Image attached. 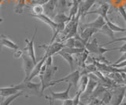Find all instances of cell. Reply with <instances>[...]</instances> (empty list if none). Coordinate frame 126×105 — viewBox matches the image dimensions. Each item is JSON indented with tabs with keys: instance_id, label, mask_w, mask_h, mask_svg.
<instances>
[{
	"instance_id": "1",
	"label": "cell",
	"mask_w": 126,
	"mask_h": 105,
	"mask_svg": "<svg viewBox=\"0 0 126 105\" xmlns=\"http://www.w3.org/2000/svg\"><path fill=\"white\" fill-rule=\"evenodd\" d=\"M58 67L57 66H50V67H47V69L45 72L42 74V75H39V79H40V82H41V92L43 93L44 90L47 88H50L51 86L54 85L53 84V79L56 71H58Z\"/></svg>"
},
{
	"instance_id": "2",
	"label": "cell",
	"mask_w": 126,
	"mask_h": 105,
	"mask_svg": "<svg viewBox=\"0 0 126 105\" xmlns=\"http://www.w3.org/2000/svg\"><path fill=\"white\" fill-rule=\"evenodd\" d=\"M21 91L24 92V94H25V96H42L41 92V82L35 83L32 82V81L22 82L19 84Z\"/></svg>"
},
{
	"instance_id": "3",
	"label": "cell",
	"mask_w": 126,
	"mask_h": 105,
	"mask_svg": "<svg viewBox=\"0 0 126 105\" xmlns=\"http://www.w3.org/2000/svg\"><path fill=\"white\" fill-rule=\"evenodd\" d=\"M126 92V86L125 85H117V86L113 87L111 90V105H121L125 99V94Z\"/></svg>"
},
{
	"instance_id": "4",
	"label": "cell",
	"mask_w": 126,
	"mask_h": 105,
	"mask_svg": "<svg viewBox=\"0 0 126 105\" xmlns=\"http://www.w3.org/2000/svg\"><path fill=\"white\" fill-rule=\"evenodd\" d=\"M85 49L88 50L89 53H94L98 56H102L104 53L110 52V51H113V48L112 49H106L102 46H99L97 42V39L95 38H93L92 41H88L85 45Z\"/></svg>"
},
{
	"instance_id": "5",
	"label": "cell",
	"mask_w": 126,
	"mask_h": 105,
	"mask_svg": "<svg viewBox=\"0 0 126 105\" xmlns=\"http://www.w3.org/2000/svg\"><path fill=\"white\" fill-rule=\"evenodd\" d=\"M80 78V72L79 70H76V71H73L69 75L62 78V79H58V80H53L52 82L54 85H56L57 83H59V82H67L68 84L69 83L72 84L74 87L77 88Z\"/></svg>"
},
{
	"instance_id": "6",
	"label": "cell",
	"mask_w": 126,
	"mask_h": 105,
	"mask_svg": "<svg viewBox=\"0 0 126 105\" xmlns=\"http://www.w3.org/2000/svg\"><path fill=\"white\" fill-rule=\"evenodd\" d=\"M39 48H43L45 49V54L44 55L48 57H52L54 54H57L59 51L64 48V44L60 42H53V43H50L49 45H41L39 46Z\"/></svg>"
},
{
	"instance_id": "7",
	"label": "cell",
	"mask_w": 126,
	"mask_h": 105,
	"mask_svg": "<svg viewBox=\"0 0 126 105\" xmlns=\"http://www.w3.org/2000/svg\"><path fill=\"white\" fill-rule=\"evenodd\" d=\"M21 57L23 60L24 71H25V79H24L23 82H25L29 78L31 73L32 71V70L36 63H35V62L32 59L27 53H23Z\"/></svg>"
},
{
	"instance_id": "8",
	"label": "cell",
	"mask_w": 126,
	"mask_h": 105,
	"mask_svg": "<svg viewBox=\"0 0 126 105\" xmlns=\"http://www.w3.org/2000/svg\"><path fill=\"white\" fill-rule=\"evenodd\" d=\"M37 30H38L37 28L35 29L34 34L30 40H29L28 38H25V41L26 42V47L24 49V50L26 51L28 55H29L35 63H37V61H36V57H35V49H34V41L37 34Z\"/></svg>"
},
{
	"instance_id": "9",
	"label": "cell",
	"mask_w": 126,
	"mask_h": 105,
	"mask_svg": "<svg viewBox=\"0 0 126 105\" xmlns=\"http://www.w3.org/2000/svg\"><path fill=\"white\" fill-rule=\"evenodd\" d=\"M73 86L72 84L69 83L68 84V87L65 89V90L62 91V92H59V93H55L52 90H50V94H51V97L50 98L53 100H62L64 101L67 99H69V91L71 89V87Z\"/></svg>"
},
{
	"instance_id": "10",
	"label": "cell",
	"mask_w": 126,
	"mask_h": 105,
	"mask_svg": "<svg viewBox=\"0 0 126 105\" xmlns=\"http://www.w3.org/2000/svg\"><path fill=\"white\" fill-rule=\"evenodd\" d=\"M20 91H21V88H20L19 84L9 87H0V96L3 97V98H7Z\"/></svg>"
},
{
	"instance_id": "11",
	"label": "cell",
	"mask_w": 126,
	"mask_h": 105,
	"mask_svg": "<svg viewBox=\"0 0 126 105\" xmlns=\"http://www.w3.org/2000/svg\"><path fill=\"white\" fill-rule=\"evenodd\" d=\"M31 17H32L33 18H36L38 20L41 21L42 22H43L44 24H46L47 25H48L50 28H51V30L53 31V32L54 33L57 30V27H58V24H56L52 19H51L50 17L47 16L46 14H40V15H32L30 14Z\"/></svg>"
},
{
	"instance_id": "12",
	"label": "cell",
	"mask_w": 126,
	"mask_h": 105,
	"mask_svg": "<svg viewBox=\"0 0 126 105\" xmlns=\"http://www.w3.org/2000/svg\"><path fill=\"white\" fill-rule=\"evenodd\" d=\"M110 8V6L107 4V3H102V4L100 5V6L98 8L92 10V11H88V12L85 13L83 16H86V15L88 14H97L98 16H101L104 18V20L106 18H107V13Z\"/></svg>"
},
{
	"instance_id": "13",
	"label": "cell",
	"mask_w": 126,
	"mask_h": 105,
	"mask_svg": "<svg viewBox=\"0 0 126 105\" xmlns=\"http://www.w3.org/2000/svg\"><path fill=\"white\" fill-rule=\"evenodd\" d=\"M58 0H49L48 2L43 5L44 13L48 17H54V12L56 11V6Z\"/></svg>"
},
{
	"instance_id": "14",
	"label": "cell",
	"mask_w": 126,
	"mask_h": 105,
	"mask_svg": "<svg viewBox=\"0 0 126 105\" xmlns=\"http://www.w3.org/2000/svg\"><path fill=\"white\" fill-rule=\"evenodd\" d=\"M106 24V21L104 20V18L101 16H98L97 18L94 21L86 23V24H83V28H96L98 30L101 29L102 27Z\"/></svg>"
},
{
	"instance_id": "15",
	"label": "cell",
	"mask_w": 126,
	"mask_h": 105,
	"mask_svg": "<svg viewBox=\"0 0 126 105\" xmlns=\"http://www.w3.org/2000/svg\"><path fill=\"white\" fill-rule=\"evenodd\" d=\"M46 58L47 57L44 55L43 56L40 60H39V62H37L36 64H35V67L32 70V71L31 75L29 76V78L28 79L27 81H32L34 78H35L36 76H39V73H40V71H41V68H42V66L43 65V64L45 63V60H46ZM25 81V82H27Z\"/></svg>"
},
{
	"instance_id": "16",
	"label": "cell",
	"mask_w": 126,
	"mask_h": 105,
	"mask_svg": "<svg viewBox=\"0 0 126 105\" xmlns=\"http://www.w3.org/2000/svg\"><path fill=\"white\" fill-rule=\"evenodd\" d=\"M98 32V30L94 28H85L80 34V37L82 38L85 43L90 41V38L93 36L94 34Z\"/></svg>"
},
{
	"instance_id": "17",
	"label": "cell",
	"mask_w": 126,
	"mask_h": 105,
	"mask_svg": "<svg viewBox=\"0 0 126 105\" xmlns=\"http://www.w3.org/2000/svg\"><path fill=\"white\" fill-rule=\"evenodd\" d=\"M1 45L2 46H5L8 49L14 50V51L19 49V46L17 43H15L14 42L10 40L9 38L3 35H1Z\"/></svg>"
},
{
	"instance_id": "18",
	"label": "cell",
	"mask_w": 126,
	"mask_h": 105,
	"mask_svg": "<svg viewBox=\"0 0 126 105\" xmlns=\"http://www.w3.org/2000/svg\"><path fill=\"white\" fill-rule=\"evenodd\" d=\"M57 54L58 55H60L63 59H64L67 63H68L70 66L71 68V70H72V71H73V67H74V63H75V60H74V57H73V55H71V54L68 53H65L64 51H59Z\"/></svg>"
},
{
	"instance_id": "19",
	"label": "cell",
	"mask_w": 126,
	"mask_h": 105,
	"mask_svg": "<svg viewBox=\"0 0 126 105\" xmlns=\"http://www.w3.org/2000/svg\"><path fill=\"white\" fill-rule=\"evenodd\" d=\"M96 0H86L81 5L79 6V11L81 13V16H83L85 13L88 12L90 9L92 8V6L94 5V3L95 2Z\"/></svg>"
},
{
	"instance_id": "20",
	"label": "cell",
	"mask_w": 126,
	"mask_h": 105,
	"mask_svg": "<svg viewBox=\"0 0 126 105\" xmlns=\"http://www.w3.org/2000/svg\"><path fill=\"white\" fill-rule=\"evenodd\" d=\"M89 81V76L88 75H80V80H79L78 82V91L81 92L82 93L85 91L87 85H88Z\"/></svg>"
},
{
	"instance_id": "21",
	"label": "cell",
	"mask_w": 126,
	"mask_h": 105,
	"mask_svg": "<svg viewBox=\"0 0 126 105\" xmlns=\"http://www.w3.org/2000/svg\"><path fill=\"white\" fill-rule=\"evenodd\" d=\"M71 18L69 16H66L65 13H56L53 17V21L56 24H66Z\"/></svg>"
},
{
	"instance_id": "22",
	"label": "cell",
	"mask_w": 126,
	"mask_h": 105,
	"mask_svg": "<svg viewBox=\"0 0 126 105\" xmlns=\"http://www.w3.org/2000/svg\"><path fill=\"white\" fill-rule=\"evenodd\" d=\"M105 21H106V24L108 25L109 28L111 29L113 32H125V31H126L125 28H121V27L118 26L117 24H114V23L110 21L108 17L106 18Z\"/></svg>"
},
{
	"instance_id": "23",
	"label": "cell",
	"mask_w": 126,
	"mask_h": 105,
	"mask_svg": "<svg viewBox=\"0 0 126 105\" xmlns=\"http://www.w3.org/2000/svg\"><path fill=\"white\" fill-rule=\"evenodd\" d=\"M68 7L69 4L67 3V0H58L56 6V12L57 13H65Z\"/></svg>"
},
{
	"instance_id": "24",
	"label": "cell",
	"mask_w": 126,
	"mask_h": 105,
	"mask_svg": "<svg viewBox=\"0 0 126 105\" xmlns=\"http://www.w3.org/2000/svg\"><path fill=\"white\" fill-rule=\"evenodd\" d=\"M21 96H25V94H24L23 91H20L17 93H16V94L6 98L1 104H0V105H10L12 102H13V101H14L16 99H17L18 97Z\"/></svg>"
},
{
	"instance_id": "25",
	"label": "cell",
	"mask_w": 126,
	"mask_h": 105,
	"mask_svg": "<svg viewBox=\"0 0 126 105\" xmlns=\"http://www.w3.org/2000/svg\"><path fill=\"white\" fill-rule=\"evenodd\" d=\"M62 51H64L65 53H68L71 55H77L78 53H81L85 50L84 48H76V47H73V48H68V47H64L62 49Z\"/></svg>"
},
{
	"instance_id": "26",
	"label": "cell",
	"mask_w": 126,
	"mask_h": 105,
	"mask_svg": "<svg viewBox=\"0 0 126 105\" xmlns=\"http://www.w3.org/2000/svg\"><path fill=\"white\" fill-rule=\"evenodd\" d=\"M98 32H100V33H102V34L106 35L109 36L110 38H111V39H113V38H114V36H113V33H114V32L109 28L108 25L106 24L103 27H102V28L101 29L98 30Z\"/></svg>"
},
{
	"instance_id": "27",
	"label": "cell",
	"mask_w": 126,
	"mask_h": 105,
	"mask_svg": "<svg viewBox=\"0 0 126 105\" xmlns=\"http://www.w3.org/2000/svg\"><path fill=\"white\" fill-rule=\"evenodd\" d=\"M32 12L33 13L32 15H40L43 14L44 13V8H43V6L40 4H37V3H35V4L32 7Z\"/></svg>"
},
{
	"instance_id": "28",
	"label": "cell",
	"mask_w": 126,
	"mask_h": 105,
	"mask_svg": "<svg viewBox=\"0 0 126 105\" xmlns=\"http://www.w3.org/2000/svg\"><path fill=\"white\" fill-rule=\"evenodd\" d=\"M25 4V0H18L17 6H16V8L14 10L15 13H22Z\"/></svg>"
},
{
	"instance_id": "29",
	"label": "cell",
	"mask_w": 126,
	"mask_h": 105,
	"mask_svg": "<svg viewBox=\"0 0 126 105\" xmlns=\"http://www.w3.org/2000/svg\"><path fill=\"white\" fill-rule=\"evenodd\" d=\"M62 43L64 44V47L73 48L74 47V45H75V38L73 37V38H67V39L62 42Z\"/></svg>"
},
{
	"instance_id": "30",
	"label": "cell",
	"mask_w": 126,
	"mask_h": 105,
	"mask_svg": "<svg viewBox=\"0 0 126 105\" xmlns=\"http://www.w3.org/2000/svg\"><path fill=\"white\" fill-rule=\"evenodd\" d=\"M103 97L101 100L102 102H103L105 104H108L110 103V100H111V93L108 91V89L103 93Z\"/></svg>"
},
{
	"instance_id": "31",
	"label": "cell",
	"mask_w": 126,
	"mask_h": 105,
	"mask_svg": "<svg viewBox=\"0 0 126 105\" xmlns=\"http://www.w3.org/2000/svg\"><path fill=\"white\" fill-rule=\"evenodd\" d=\"M126 42V36L121 37V38H113V39H112L111 41L106 42V43H105V44H102L101 46H102V47H105V46H106L113 44V43H114V42Z\"/></svg>"
},
{
	"instance_id": "32",
	"label": "cell",
	"mask_w": 126,
	"mask_h": 105,
	"mask_svg": "<svg viewBox=\"0 0 126 105\" xmlns=\"http://www.w3.org/2000/svg\"><path fill=\"white\" fill-rule=\"evenodd\" d=\"M82 94V93L80 92V91H77L76 96H74V98L73 99V105H79L80 104V96Z\"/></svg>"
},
{
	"instance_id": "33",
	"label": "cell",
	"mask_w": 126,
	"mask_h": 105,
	"mask_svg": "<svg viewBox=\"0 0 126 105\" xmlns=\"http://www.w3.org/2000/svg\"><path fill=\"white\" fill-rule=\"evenodd\" d=\"M118 10H119V13H121V15L124 19V21L126 23V10H125V8L124 6H120L119 8H118Z\"/></svg>"
},
{
	"instance_id": "34",
	"label": "cell",
	"mask_w": 126,
	"mask_h": 105,
	"mask_svg": "<svg viewBox=\"0 0 126 105\" xmlns=\"http://www.w3.org/2000/svg\"><path fill=\"white\" fill-rule=\"evenodd\" d=\"M113 50H118L119 52H121V53H126V42L122 45L120 47H117V48H113Z\"/></svg>"
},
{
	"instance_id": "35",
	"label": "cell",
	"mask_w": 126,
	"mask_h": 105,
	"mask_svg": "<svg viewBox=\"0 0 126 105\" xmlns=\"http://www.w3.org/2000/svg\"><path fill=\"white\" fill-rule=\"evenodd\" d=\"M111 65L113 66V67L117 68H125V67H126V60L122 61V62H121V63L117 64H112Z\"/></svg>"
},
{
	"instance_id": "36",
	"label": "cell",
	"mask_w": 126,
	"mask_h": 105,
	"mask_svg": "<svg viewBox=\"0 0 126 105\" xmlns=\"http://www.w3.org/2000/svg\"><path fill=\"white\" fill-rule=\"evenodd\" d=\"M53 64V58L52 57H48L46 58L45 60V64L47 65V67H50V66H52Z\"/></svg>"
},
{
	"instance_id": "37",
	"label": "cell",
	"mask_w": 126,
	"mask_h": 105,
	"mask_svg": "<svg viewBox=\"0 0 126 105\" xmlns=\"http://www.w3.org/2000/svg\"><path fill=\"white\" fill-rule=\"evenodd\" d=\"M23 55V52H22V50H20L19 49H17V50H15L14 51V57L15 58H20V57H21Z\"/></svg>"
},
{
	"instance_id": "38",
	"label": "cell",
	"mask_w": 126,
	"mask_h": 105,
	"mask_svg": "<svg viewBox=\"0 0 126 105\" xmlns=\"http://www.w3.org/2000/svg\"><path fill=\"white\" fill-rule=\"evenodd\" d=\"M73 100L69 98L63 101L62 105H73Z\"/></svg>"
},
{
	"instance_id": "39",
	"label": "cell",
	"mask_w": 126,
	"mask_h": 105,
	"mask_svg": "<svg viewBox=\"0 0 126 105\" xmlns=\"http://www.w3.org/2000/svg\"><path fill=\"white\" fill-rule=\"evenodd\" d=\"M49 0H37L36 2H35V3H37V4H40V5H45L46 3L48 2Z\"/></svg>"
},
{
	"instance_id": "40",
	"label": "cell",
	"mask_w": 126,
	"mask_h": 105,
	"mask_svg": "<svg viewBox=\"0 0 126 105\" xmlns=\"http://www.w3.org/2000/svg\"><path fill=\"white\" fill-rule=\"evenodd\" d=\"M117 72H125L126 73V67L122 68H117Z\"/></svg>"
},
{
	"instance_id": "41",
	"label": "cell",
	"mask_w": 126,
	"mask_h": 105,
	"mask_svg": "<svg viewBox=\"0 0 126 105\" xmlns=\"http://www.w3.org/2000/svg\"><path fill=\"white\" fill-rule=\"evenodd\" d=\"M2 45H1V35H0V52H1V49H2Z\"/></svg>"
},
{
	"instance_id": "42",
	"label": "cell",
	"mask_w": 126,
	"mask_h": 105,
	"mask_svg": "<svg viewBox=\"0 0 126 105\" xmlns=\"http://www.w3.org/2000/svg\"><path fill=\"white\" fill-rule=\"evenodd\" d=\"M0 6H1V2H0ZM0 8H1V7H0ZM3 21V19L2 18V17L0 16V22H2Z\"/></svg>"
},
{
	"instance_id": "43",
	"label": "cell",
	"mask_w": 126,
	"mask_h": 105,
	"mask_svg": "<svg viewBox=\"0 0 126 105\" xmlns=\"http://www.w3.org/2000/svg\"><path fill=\"white\" fill-rule=\"evenodd\" d=\"M75 2H79L77 0H72V3H75ZM80 3V2H79Z\"/></svg>"
},
{
	"instance_id": "44",
	"label": "cell",
	"mask_w": 126,
	"mask_h": 105,
	"mask_svg": "<svg viewBox=\"0 0 126 105\" xmlns=\"http://www.w3.org/2000/svg\"><path fill=\"white\" fill-rule=\"evenodd\" d=\"M106 105H111V104H106Z\"/></svg>"
}]
</instances>
